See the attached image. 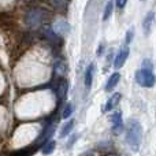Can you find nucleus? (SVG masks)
Masks as SVG:
<instances>
[{"instance_id":"15","label":"nucleus","mask_w":156,"mask_h":156,"mask_svg":"<svg viewBox=\"0 0 156 156\" xmlns=\"http://www.w3.org/2000/svg\"><path fill=\"white\" fill-rule=\"evenodd\" d=\"M55 71H56V74H59V76H63V74L66 73V63L63 62V60H58V62L55 63Z\"/></svg>"},{"instance_id":"8","label":"nucleus","mask_w":156,"mask_h":156,"mask_svg":"<svg viewBox=\"0 0 156 156\" xmlns=\"http://www.w3.org/2000/svg\"><path fill=\"white\" fill-rule=\"evenodd\" d=\"M69 30H70V26H69V23L66 21H63V19L56 21V23L54 25V32L59 36H65L66 33H69Z\"/></svg>"},{"instance_id":"10","label":"nucleus","mask_w":156,"mask_h":156,"mask_svg":"<svg viewBox=\"0 0 156 156\" xmlns=\"http://www.w3.org/2000/svg\"><path fill=\"white\" fill-rule=\"evenodd\" d=\"M119 80H121V74L119 73H114L112 76H111L110 78H108L107 83H105V92H111L112 89H115V86L118 85Z\"/></svg>"},{"instance_id":"20","label":"nucleus","mask_w":156,"mask_h":156,"mask_svg":"<svg viewBox=\"0 0 156 156\" xmlns=\"http://www.w3.org/2000/svg\"><path fill=\"white\" fill-rule=\"evenodd\" d=\"M141 2H145V0H141Z\"/></svg>"},{"instance_id":"16","label":"nucleus","mask_w":156,"mask_h":156,"mask_svg":"<svg viewBox=\"0 0 156 156\" xmlns=\"http://www.w3.org/2000/svg\"><path fill=\"white\" fill-rule=\"evenodd\" d=\"M55 141H48V143L44 145V148H43V155H51L52 152H54V149H55Z\"/></svg>"},{"instance_id":"19","label":"nucleus","mask_w":156,"mask_h":156,"mask_svg":"<svg viewBox=\"0 0 156 156\" xmlns=\"http://www.w3.org/2000/svg\"><path fill=\"white\" fill-rule=\"evenodd\" d=\"M115 3H116V7L118 8H123L125 5H126L127 0H115Z\"/></svg>"},{"instance_id":"11","label":"nucleus","mask_w":156,"mask_h":156,"mask_svg":"<svg viewBox=\"0 0 156 156\" xmlns=\"http://www.w3.org/2000/svg\"><path fill=\"white\" fill-rule=\"evenodd\" d=\"M93 71H94V65H89L85 71V86L90 88L92 81H93Z\"/></svg>"},{"instance_id":"6","label":"nucleus","mask_w":156,"mask_h":156,"mask_svg":"<svg viewBox=\"0 0 156 156\" xmlns=\"http://www.w3.org/2000/svg\"><path fill=\"white\" fill-rule=\"evenodd\" d=\"M121 93H115V94H112V96L110 97V99L107 100V103H105L104 105H103V112H108V111H111V110H114V108L118 105V103L121 101Z\"/></svg>"},{"instance_id":"12","label":"nucleus","mask_w":156,"mask_h":156,"mask_svg":"<svg viewBox=\"0 0 156 156\" xmlns=\"http://www.w3.org/2000/svg\"><path fill=\"white\" fill-rule=\"evenodd\" d=\"M73 126H74V121L71 119L70 122H67V123H66L65 126L60 129V133H59L60 138H65L67 134H70V133H71V129H73Z\"/></svg>"},{"instance_id":"17","label":"nucleus","mask_w":156,"mask_h":156,"mask_svg":"<svg viewBox=\"0 0 156 156\" xmlns=\"http://www.w3.org/2000/svg\"><path fill=\"white\" fill-rule=\"evenodd\" d=\"M73 111H74L73 104H66L65 110H63V112H62V118H63V119H67V118H70V115H71V114H73Z\"/></svg>"},{"instance_id":"3","label":"nucleus","mask_w":156,"mask_h":156,"mask_svg":"<svg viewBox=\"0 0 156 156\" xmlns=\"http://www.w3.org/2000/svg\"><path fill=\"white\" fill-rule=\"evenodd\" d=\"M136 82L143 88H152L156 83V77L151 69H140L136 71Z\"/></svg>"},{"instance_id":"9","label":"nucleus","mask_w":156,"mask_h":156,"mask_svg":"<svg viewBox=\"0 0 156 156\" xmlns=\"http://www.w3.org/2000/svg\"><path fill=\"white\" fill-rule=\"evenodd\" d=\"M154 21H155V12L154 11H149V12L147 14V16L144 18V21H143V30H144L145 34H148V33L151 32V27H152Z\"/></svg>"},{"instance_id":"13","label":"nucleus","mask_w":156,"mask_h":156,"mask_svg":"<svg viewBox=\"0 0 156 156\" xmlns=\"http://www.w3.org/2000/svg\"><path fill=\"white\" fill-rule=\"evenodd\" d=\"M66 93H67V82H66L65 80H62L59 82V85H58V96H59L60 99H65Z\"/></svg>"},{"instance_id":"14","label":"nucleus","mask_w":156,"mask_h":156,"mask_svg":"<svg viewBox=\"0 0 156 156\" xmlns=\"http://www.w3.org/2000/svg\"><path fill=\"white\" fill-rule=\"evenodd\" d=\"M112 10H114V2H108L104 7V12H103V19H104V21H107V19L111 16Z\"/></svg>"},{"instance_id":"7","label":"nucleus","mask_w":156,"mask_h":156,"mask_svg":"<svg viewBox=\"0 0 156 156\" xmlns=\"http://www.w3.org/2000/svg\"><path fill=\"white\" fill-rule=\"evenodd\" d=\"M111 122H112V130L118 134L122 132L123 129V121H122V114L121 112H115L111 116Z\"/></svg>"},{"instance_id":"2","label":"nucleus","mask_w":156,"mask_h":156,"mask_svg":"<svg viewBox=\"0 0 156 156\" xmlns=\"http://www.w3.org/2000/svg\"><path fill=\"white\" fill-rule=\"evenodd\" d=\"M49 11L44 7H33L25 15V22L30 27H40L49 21Z\"/></svg>"},{"instance_id":"4","label":"nucleus","mask_w":156,"mask_h":156,"mask_svg":"<svg viewBox=\"0 0 156 156\" xmlns=\"http://www.w3.org/2000/svg\"><path fill=\"white\" fill-rule=\"evenodd\" d=\"M127 58H129V48H127V45H126V47H123V48H122L118 54H116L115 59H114V67H115V69H121L122 66L126 63Z\"/></svg>"},{"instance_id":"1","label":"nucleus","mask_w":156,"mask_h":156,"mask_svg":"<svg viewBox=\"0 0 156 156\" xmlns=\"http://www.w3.org/2000/svg\"><path fill=\"white\" fill-rule=\"evenodd\" d=\"M143 140V127L136 119H129L126 123V143L134 152L140 149Z\"/></svg>"},{"instance_id":"5","label":"nucleus","mask_w":156,"mask_h":156,"mask_svg":"<svg viewBox=\"0 0 156 156\" xmlns=\"http://www.w3.org/2000/svg\"><path fill=\"white\" fill-rule=\"evenodd\" d=\"M43 36L51 44H54V45H60V44H62V38H60V36L56 34V33L54 32V29H51V27H45V29L43 30Z\"/></svg>"},{"instance_id":"18","label":"nucleus","mask_w":156,"mask_h":156,"mask_svg":"<svg viewBox=\"0 0 156 156\" xmlns=\"http://www.w3.org/2000/svg\"><path fill=\"white\" fill-rule=\"evenodd\" d=\"M132 40H133V30H129V32L126 33V40H125V41H126V45H127V44H129Z\"/></svg>"}]
</instances>
